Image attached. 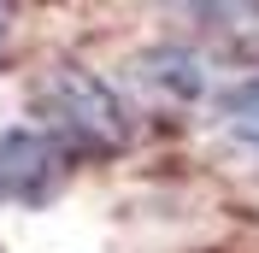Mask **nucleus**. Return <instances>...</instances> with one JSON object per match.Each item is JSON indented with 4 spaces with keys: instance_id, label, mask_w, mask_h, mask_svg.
Instances as JSON below:
<instances>
[{
    "instance_id": "1",
    "label": "nucleus",
    "mask_w": 259,
    "mask_h": 253,
    "mask_svg": "<svg viewBox=\"0 0 259 253\" xmlns=\"http://www.w3.org/2000/svg\"><path fill=\"white\" fill-rule=\"evenodd\" d=\"M35 100H41V112L53 124V142H71L77 153H112L130 136L124 100L89 71H53Z\"/></svg>"
},
{
    "instance_id": "2",
    "label": "nucleus",
    "mask_w": 259,
    "mask_h": 253,
    "mask_svg": "<svg viewBox=\"0 0 259 253\" xmlns=\"http://www.w3.org/2000/svg\"><path fill=\"white\" fill-rule=\"evenodd\" d=\"M59 183H65V147L48 130L0 136V200H48Z\"/></svg>"
},
{
    "instance_id": "3",
    "label": "nucleus",
    "mask_w": 259,
    "mask_h": 253,
    "mask_svg": "<svg viewBox=\"0 0 259 253\" xmlns=\"http://www.w3.org/2000/svg\"><path fill=\"white\" fill-rule=\"evenodd\" d=\"M224 124H230V136H236V142L259 159V82H247L242 95L224 106Z\"/></svg>"
},
{
    "instance_id": "4",
    "label": "nucleus",
    "mask_w": 259,
    "mask_h": 253,
    "mask_svg": "<svg viewBox=\"0 0 259 253\" xmlns=\"http://www.w3.org/2000/svg\"><path fill=\"white\" fill-rule=\"evenodd\" d=\"M0 30H6V12H0Z\"/></svg>"
}]
</instances>
